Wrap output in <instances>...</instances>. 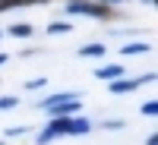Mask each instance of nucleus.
Returning <instances> with one entry per match:
<instances>
[{
    "label": "nucleus",
    "instance_id": "nucleus-5",
    "mask_svg": "<svg viewBox=\"0 0 158 145\" xmlns=\"http://www.w3.org/2000/svg\"><path fill=\"white\" fill-rule=\"evenodd\" d=\"M95 76H98V79H108V82H114V79H120V76H123V66H120V63L98 66V70H95Z\"/></svg>",
    "mask_w": 158,
    "mask_h": 145
},
{
    "label": "nucleus",
    "instance_id": "nucleus-13",
    "mask_svg": "<svg viewBox=\"0 0 158 145\" xmlns=\"http://www.w3.org/2000/svg\"><path fill=\"white\" fill-rule=\"evenodd\" d=\"M142 114H146V117L158 114V104H155V101H146V104H142Z\"/></svg>",
    "mask_w": 158,
    "mask_h": 145
},
{
    "label": "nucleus",
    "instance_id": "nucleus-1",
    "mask_svg": "<svg viewBox=\"0 0 158 145\" xmlns=\"http://www.w3.org/2000/svg\"><path fill=\"white\" fill-rule=\"evenodd\" d=\"M67 13H82V16H92V19H114L117 16L114 6H104L98 0H70Z\"/></svg>",
    "mask_w": 158,
    "mask_h": 145
},
{
    "label": "nucleus",
    "instance_id": "nucleus-6",
    "mask_svg": "<svg viewBox=\"0 0 158 145\" xmlns=\"http://www.w3.org/2000/svg\"><path fill=\"white\" fill-rule=\"evenodd\" d=\"M92 129V123L85 120V117H70V129H67V136H82V133H89Z\"/></svg>",
    "mask_w": 158,
    "mask_h": 145
},
{
    "label": "nucleus",
    "instance_id": "nucleus-17",
    "mask_svg": "<svg viewBox=\"0 0 158 145\" xmlns=\"http://www.w3.org/2000/svg\"><path fill=\"white\" fill-rule=\"evenodd\" d=\"M0 63H6V54H0Z\"/></svg>",
    "mask_w": 158,
    "mask_h": 145
},
{
    "label": "nucleus",
    "instance_id": "nucleus-10",
    "mask_svg": "<svg viewBox=\"0 0 158 145\" xmlns=\"http://www.w3.org/2000/svg\"><path fill=\"white\" fill-rule=\"evenodd\" d=\"M146 50H152V44H146V41H136V44H123V54H146Z\"/></svg>",
    "mask_w": 158,
    "mask_h": 145
},
{
    "label": "nucleus",
    "instance_id": "nucleus-15",
    "mask_svg": "<svg viewBox=\"0 0 158 145\" xmlns=\"http://www.w3.org/2000/svg\"><path fill=\"white\" fill-rule=\"evenodd\" d=\"M120 126H123L120 120H104V129H120Z\"/></svg>",
    "mask_w": 158,
    "mask_h": 145
},
{
    "label": "nucleus",
    "instance_id": "nucleus-4",
    "mask_svg": "<svg viewBox=\"0 0 158 145\" xmlns=\"http://www.w3.org/2000/svg\"><path fill=\"white\" fill-rule=\"evenodd\" d=\"M73 114H79V98H76V101H63V104H57V107H51V117H73Z\"/></svg>",
    "mask_w": 158,
    "mask_h": 145
},
{
    "label": "nucleus",
    "instance_id": "nucleus-2",
    "mask_svg": "<svg viewBox=\"0 0 158 145\" xmlns=\"http://www.w3.org/2000/svg\"><path fill=\"white\" fill-rule=\"evenodd\" d=\"M142 82H155V73H146V76H139V79H114V82H111V91H114V95H127V91L139 88Z\"/></svg>",
    "mask_w": 158,
    "mask_h": 145
},
{
    "label": "nucleus",
    "instance_id": "nucleus-14",
    "mask_svg": "<svg viewBox=\"0 0 158 145\" xmlns=\"http://www.w3.org/2000/svg\"><path fill=\"white\" fill-rule=\"evenodd\" d=\"M25 88L35 91V88H44V79H32V82H25Z\"/></svg>",
    "mask_w": 158,
    "mask_h": 145
},
{
    "label": "nucleus",
    "instance_id": "nucleus-7",
    "mask_svg": "<svg viewBox=\"0 0 158 145\" xmlns=\"http://www.w3.org/2000/svg\"><path fill=\"white\" fill-rule=\"evenodd\" d=\"M32 3H48V0H0V13L16 10V6H32Z\"/></svg>",
    "mask_w": 158,
    "mask_h": 145
},
{
    "label": "nucleus",
    "instance_id": "nucleus-12",
    "mask_svg": "<svg viewBox=\"0 0 158 145\" xmlns=\"http://www.w3.org/2000/svg\"><path fill=\"white\" fill-rule=\"evenodd\" d=\"M48 32H51V35H67V32H70V22H51Z\"/></svg>",
    "mask_w": 158,
    "mask_h": 145
},
{
    "label": "nucleus",
    "instance_id": "nucleus-3",
    "mask_svg": "<svg viewBox=\"0 0 158 145\" xmlns=\"http://www.w3.org/2000/svg\"><path fill=\"white\" fill-rule=\"evenodd\" d=\"M79 98V91H57V95H51V98H44L38 107H44V111H51V107H57V104H63V101H76Z\"/></svg>",
    "mask_w": 158,
    "mask_h": 145
},
{
    "label": "nucleus",
    "instance_id": "nucleus-8",
    "mask_svg": "<svg viewBox=\"0 0 158 145\" xmlns=\"http://www.w3.org/2000/svg\"><path fill=\"white\" fill-rule=\"evenodd\" d=\"M10 35H16V38H32L35 29H32L29 22H19V25H10Z\"/></svg>",
    "mask_w": 158,
    "mask_h": 145
},
{
    "label": "nucleus",
    "instance_id": "nucleus-9",
    "mask_svg": "<svg viewBox=\"0 0 158 145\" xmlns=\"http://www.w3.org/2000/svg\"><path fill=\"white\" fill-rule=\"evenodd\" d=\"M104 54V44H82L79 47V57H101Z\"/></svg>",
    "mask_w": 158,
    "mask_h": 145
},
{
    "label": "nucleus",
    "instance_id": "nucleus-11",
    "mask_svg": "<svg viewBox=\"0 0 158 145\" xmlns=\"http://www.w3.org/2000/svg\"><path fill=\"white\" fill-rule=\"evenodd\" d=\"M19 104V98L16 95H0V111H13Z\"/></svg>",
    "mask_w": 158,
    "mask_h": 145
},
{
    "label": "nucleus",
    "instance_id": "nucleus-16",
    "mask_svg": "<svg viewBox=\"0 0 158 145\" xmlns=\"http://www.w3.org/2000/svg\"><path fill=\"white\" fill-rule=\"evenodd\" d=\"M98 3H104V6H114V3H120V0H98Z\"/></svg>",
    "mask_w": 158,
    "mask_h": 145
}]
</instances>
